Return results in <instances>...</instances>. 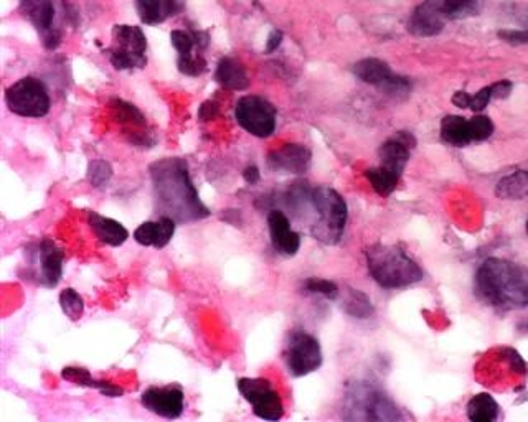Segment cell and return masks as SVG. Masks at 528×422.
<instances>
[{
  "instance_id": "obj_43",
  "label": "cell",
  "mask_w": 528,
  "mask_h": 422,
  "mask_svg": "<svg viewBox=\"0 0 528 422\" xmlns=\"http://www.w3.org/2000/svg\"><path fill=\"white\" fill-rule=\"evenodd\" d=\"M527 233H528V220H527Z\"/></svg>"
},
{
  "instance_id": "obj_26",
  "label": "cell",
  "mask_w": 528,
  "mask_h": 422,
  "mask_svg": "<svg viewBox=\"0 0 528 422\" xmlns=\"http://www.w3.org/2000/svg\"><path fill=\"white\" fill-rule=\"evenodd\" d=\"M468 418L474 422H492L498 418V404L490 394H476L468 403Z\"/></svg>"
},
{
  "instance_id": "obj_31",
  "label": "cell",
  "mask_w": 528,
  "mask_h": 422,
  "mask_svg": "<svg viewBox=\"0 0 528 422\" xmlns=\"http://www.w3.org/2000/svg\"><path fill=\"white\" fill-rule=\"evenodd\" d=\"M60 307L63 314L70 319L71 322H78L85 312V302L75 289H65L60 294Z\"/></svg>"
},
{
  "instance_id": "obj_12",
  "label": "cell",
  "mask_w": 528,
  "mask_h": 422,
  "mask_svg": "<svg viewBox=\"0 0 528 422\" xmlns=\"http://www.w3.org/2000/svg\"><path fill=\"white\" fill-rule=\"evenodd\" d=\"M238 391L251 404L253 413L264 421H280L284 414L281 396L264 378H241Z\"/></svg>"
},
{
  "instance_id": "obj_11",
  "label": "cell",
  "mask_w": 528,
  "mask_h": 422,
  "mask_svg": "<svg viewBox=\"0 0 528 422\" xmlns=\"http://www.w3.org/2000/svg\"><path fill=\"white\" fill-rule=\"evenodd\" d=\"M494 134V122L488 116L472 119L446 116L441 121V139L452 148H466L474 142H484Z\"/></svg>"
},
{
  "instance_id": "obj_27",
  "label": "cell",
  "mask_w": 528,
  "mask_h": 422,
  "mask_svg": "<svg viewBox=\"0 0 528 422\" xmlns=\"http://www.w3.org/2000/svg\"><path fill=\"white\" fill-rule=\"evenodd\" d=\"M486 0H441L446 20H462L479 15Z\"/></svg>"
},
{
  "instance_id": "obj_6",
  "label": "cell",
  "mask_w": 528,
  "mask_h": 422,
  "mask_svg": "<svg viewBox=\"0 0 528 422\" xmlns=\"http://www.w3.org/2000/svg\"><path fill=\"white\" fill-rule=\"evenodd\" d=\"M27 274L23 279L35 281L37 284L47 289L57 287L63 275V261L65 255L61 247L51 239L45 238L39 243L27 246Z\"/></svg>"
},
{
  "instance_id": "obj_25",
  "label": "cell",
  "mask_w": 528,
  "mask_h": 422,
  "mask_svg": "<svg viewBox=\"0 0 528 422\" xmlns=\"http://www.w3.org/2000/svg\"><path fill=\"white\" fill-rule=\"evenodd\" d=\"M497 197L502 200H524L528 197V170H518L512 175L502 178L496 188Z\"/></svg>"
},
{
  "instance_id": "obj_22",
  "label": "cell",
  "mask_w": 528,
  "mask_h": 422,
  "mask_svg": "<svg viewBox=\"0 0 528 422\" xmlns=\"http://www.w3.org/2000/svg\"><path fill=\"white\" fill-rule=\"evenodd\" d=\"M140 22L146 25H159L175 17L185 7V0H134Z\"/></svg>"
},
{
  "instance_id": "obj_4",
  "label": "cell",
  "mask_w": 528,
  "mask_h": 422,
  "mask_svg": "<svg viewBox=\"0 0 528 422\" xmlns=\"http://www.w3.org/2000/svg\"><path fill=\"white\" fill-rule=\"evenodd\" d=\"M310 207L318 220L310 228L312 236L324 245H337L345 231L349 210L339 192L330 187L312 188Z\"/></svg>"
},
{
  "instance_id": "obj_39",
  "label": "cell",
  "mask_w": 528,
  "mask_h": 422,
  "mask_svg": "<svg viewBox=\"0 0 528 422\" xmlns=\"http://www.w3.org/2000/svg\"><path fill=\"white\" fill-rule=\"evenodd\" d=\"M281 43H282V31L281 30H273L266 41V53H273L276 49H280Z\"/></svg>"
},
{
  "instance_id": "obj_32",
  "label": "cell",
  "mask_w": 528,
  "mask_h": 422,
  "mask_svg": "<svg viewBox=\"0 0 528 422\" xmlns=\"http://www.w3.org/2000/svg\"><path fill=\"white\" fill-rule=\"evenodd\" d=\"M86 177L93 187H104L110 184L111 177H112V168L106 160H93L88 166Z\"/></svg>"
},
{
  "instance_id": "obj_5",
  "label": "cell",
  "mask_w": 528,
  "mask_h": 422,
  "mask_svg": "<svg viewBox=\"0 0 528 422\" xmlns=\"http://www.w3.org/2000/svg\"><path fill=\"white\" fill-rule=\"evenodd\" d=\"M5 104L21 118H45L51 109L50 93L41 79L23 76L5 89Z\"/></svg>"
},
{
  "instance_id": "obj_21",
  "label": "cell",
  "mask_w": 528,
  "mask_h": 422,
  "mask_svg": "<svg viewBox=\"0 0 528 422\" xmlns=\"http://www.w3.org/2000/svg\"><path fill=\"white\" fill-rule=\"evenodd\" d=\"M177 221L170 216H160L156 221H146L134 231V239L140 246H152L156 249H162L169 245L175 235Z\"/></svg>"
},
{
  "instance_id": "obj_18",
  "label": "cell",
  "mask_w": 528,
  "mask_h": 422,
  "mask_svg": "<svg viewBox=\"0 0 528 422\" xmlns=\"http://www.w3.org/2000/svg\"><path fill=\"white\" fill-rule=\"evenodd\" d=\"M312 154L309 148L300 144H286L273 150L268 156V167L280 174H306L310 167Z\"/></svg>"
},
{
  "instance_id": "obj_13",
  "label": "cell",
  "mask_w": 528,
  "mask_h": 422,
  "mask_svg": "<svg viewBox=\"0 0 528 422\" xmlns=\"http://www.w3.org/2000/svg\"><path fill=\"white\" fill-rule=\"evenodd\" d=\"M284 362L290 373L296 378L319 370L322 364L319 340L306 332H294L286 345Z\"/></svg>"
},
{
  "instance_id": "obj_2",
  "label": "cell",
  "mask_w": 528,
  "mask_h": 422,
  "mask_svg": "<svg viewBox=\"0 0 528 422\" xmlns=\"http://www.w3.org/2000/svg\"><path fill=\"white\" fill-rule=\"evenodd\" d=\"M479 299L500 309L528 305V267L506 259H488L476 274Z\"/></svg>"
},
{
  "instance_id": "obj_36",
  "label": "cell",
  "mask_w": 528,
  "mask_h": 422,
  "mask_svg": "<svg viewBox=\"0 0 528 422\" xmlns=\"http://www.w3.org/2000/svg\"><path fill=\"white\" fill-rule=\"evenodd\" d=\"M498 37L510 45H528V29L500 30Z\"/></svg>"
},
{
  "instance_id": "obj_15",
  "label": "cell",
  "mask_w": 528,
  "mask_h": 422,
  "mask_svg": "<svg viewBox=\"0 0 528 422\" xmlns=\"http://www.w3.org/2000/svg\"><path fill=\"white\" fill-rule=\"evenodd\" d=\"M349 411H360L359 419L370 421H393L401 419L398 409L393 406L385 394L369 386H357L347 396Z\"/></svg>"
},
{
  "instance_id": "obj_42",
  "label": "cell",
  "mask_w": 528,
  "mask_h": 422,
  "mask_svg": "<svg viewBox=\"0 0 528 422\" xmlns=\"http://www.w3.org/2000/svg\"><path fill=\"white\" fill-rule=\"evenodd\" d=\"M452 103H454L458 108L468 109L469 93H466V91H458V93H454Z\"/></svg>"
},
{
  "instance_id": "obj_23",
  "label": "cell",
  "mask_w": 528,
  "mask_h": 422,
  "mask_svg": "<svg viewBox=\"0 0 528 422\" xmlns=\"http://www.w3.org/2000/svg\"><path fill=\"white\" fill-rule=\"evenodd\" d=\"M88 223H90L91 231L103 245L118 247V246L124 245L130 238V231L121 225L120 221L108 218V216L100 215L96 211H90Z\"/></svg>"
},
{
  "instance_id": "obj_9",
  "label": "cell",
  "mask_w": 528,
  "mask_h": 422,
  "mask_svg": "<svg viewBox=\"0 0 528 422\" xmlns=\"http://www.w3.org/2000/svg\"><path fill=\"white\" fill-rule=\"evenodd\" d=\"M235 119L255 138L266 139L276 130V108L259 96H243L237 103Z\"/></svg>"
},
{
  "instance_id": "obj_10",
  "label": "cell",
  "mask_w": 528,
  "mask_h": 422,
  "mask_svg": "<svg viewBox=\"0 0 528 422\" xmlns=\"http://www.w3.org/2000/svg\"><path fill=\"white\" fill-rule=\"evenodd\" d=\"M352 71L360 81L367 83L370 86H375L391 98H407L411 91L409 79L393 73L389 65L381 59H360L359 63L353 65Z\"/></svg>"
},
{
  "instance_id": "obj_30",
  "label": "cell",
  "mask_w": 528,
  "mask_h": 422,
  "mask_svg": "<svg viewBox=\"0 0 528 422\" xmlns=\"http://www.w3.org/2000/svg\"><path fill=\"white\" fill-rule=\"evenodd\" d=\"M344 310L355 319H369L373 314V305L363 292L350 289L349 294L344 299Z\"/></svg>"
},
{
  "instance_id": "obj_41",
  "label": "cell",
  "mask_w": 528,
  "mask_h": 422,
  "mask_svg": "<svg viewBox=\"0 0 528 422\" xmlns=\"http://www.w3.org/2000/svg\"><path fill=\"white\" fill-rule=\"evenodd\" d=\"M243 178L246 180V184L249 185H255V184H258L259 178V168L256 166H249V167L245 168V172H243Z\"/></svg>"
},
{
  "instance_id": "obj_16",
  "label": "cell",
  "mask_w": 528,
  "mask_h": 422,
  "mask_svg": "<svg viewBox=\"0 0 528 422\" xmlns=\"http://www.w3.org/2000/svg\"><path fill=\"white\" fill-rule=\"evenodd\" d=\"M140 403L149 411L166 419H179L185 411V393L179 384L152 386L140 396Z\"/></svg>"
},
{
  "instance_id": "obj_24",
  "label": "cell",
  "mask_w": 528,
  "mask_h": 422,
  "mask_svg": "<svg viewBox=\"0 0 528 422\" xmlns=\"http://www.w3.org/2000/svg\"><path fill=\"white\" fill-rule=\"evenodd\" d=\"M215 79L219 86L229 91H243L249 86L246 69L238 59L229 58V57L219 59V67L215 71Z\"/></svg>"
},
{
  "instance_id": "obj_40",
  "label": "cell",
  "mask_w": 528,
  "mask_h": 422,
  "mask_svg": "<svg viewBox=\"0 0 528 422\" xmlns=\"http://www.w3.org/2000/svg\"><path fill=\"white\" fill-rule=\"evenodd\" d=\"M217 112H219V108H217L215 103H205V104H201V108H200L199 118L201 119V121H210V119H213L217 116Z\"/></svg>"
},
{
  "instance_id": "obj_29",
  "label": "cell",
  "mask_w": 528,
  "mask_h": 422,
  "mask_svg": "<svg viewBox=\"0 0 528 422\" xmlns=\"http://www.w3.org/2000/svg\"><path fill=\"white\" fill-rule=\"evenodd\" d=\"M111 106H112V111H114L116 121L120 124H122V126H126L128 130H130V129L138 130V129H144L148 126L144 114L134 104H130V103H126L122 99H114L111 103Z\"/></svg>"
},
{
  "instance_id": "obj_17",
  "label": "cell",
  "mask_w": 528,
  "mask_h": 422,
  "mask_svg": "<svg viewBox=\"0 0 528 422\" xmlns=\"http://www.w3.org/2000/svg\"><path fill=\"white\" fill-rule=\"evenodd\" d=\"M444 22L446 17L441 10V0H425L409 17V33L421 39L436 37L444 29Z\"/></svg>"
},
{
  "instance_id": "obj_14",
  "label": "cell",
  "mask_w": 528,
  "mask_h": 422,
  "mask_svg": "<svg viewBox=\"0 0 528 422\" xmlns=\"http://www.w3.org/2000/svg\"><path fill=\"white\" fill-rule=\"evenodd\" d=\"M21 12L39 31L45 49H58L61 30L57 23L55 0H21Z\"/></svg>"
},
{
  "instance_id": "obj_34",
  "label": "cell",
  "mask_w": 528,
  "mask_h": 422,
  "mask_svg": "<svg viewBox=\"0 0 528 422\" xmlns=\"http://www.w3.org/2000/svg\"><path fill=\"white\" fill-rule=\"evenodd\" d=\"M61 376H63V380L76 384V386H81V388H94L96 386V380L91 376L90 372L86 368H80V366L63 368Z\"/></svg>"
},
{
  "instance_id": "obj_8",
  "label": "cell",
  "mask_w": 528,
  "mask_h": 422,
  "mask_svg": "<svg viewBox=\"0 0 528 422\" xmlns=\"http://www.w3.org/2000/svg\"><path fill=\"white\" fill-rule=\"evenodd\" d=\"M170 43L177 49V68L182 75L199 78L207 69L209 63L203 51L209 49L210 35L200 30H174L170 33Z\"/></svg>"
},
{
  "instance_id": "obj_35",
  "label": "cell",
  "mask_w": 528,
  "mask_h": 422,
  "mask_svg": "<svg viewBox=\"0 0 528 422\" xmlns=\"http://www.w3.org/2000/svg\"><path fill=\"white\" fill-rule=\"evenodd\" d=\"M492 98V88L486 86V88L479 89L476 94H469L468 109L474 111V112H480L488 108V103Z\"/></svg>"
},
{
  "instance_id": "obj_38",
  "label": "cell",
  "mask_w": 528,
  "mask_h": 422,
  "mask_svg": "<svg viewBox=\"0 0 528 422\" xmlns=\"http://www.w3.org/2000/svg\"><path fill=\"white\" fill-rule=\"evenodd\" d=\"M490 88H492V98L506 99L512 93V83L508 79H502V81L490 85Z\"/></svg>"
},
{
  "instance_id": "obj_1",
  "label": "cell",
  "mask_w": 528,
  "mask_h": 422,
  "mask_svg": "<svg viewBox=\"0 0 528 422\" xmlns=\"http://www.w3.org/2000/svg\"><path fill=\"white\" fill-rule=\"evenodd\" d=\"M156 205L162 216L177 223H193L210 216L209 208L200 200L199 192L183 158H164L150 166Z\"/></svg>"
},
{
  "instance_id": "obj_3",
  "label": "cell",
  "mask_w": 528,
  "mask_h": 422,
  "mask_svg": "<svg viewBox=\"0 0 528 422\" xmlns=\"http://www.w3.org/2000/svg\"><path fill=\"white\" fill-rule=\"evenodd\" d=\"M369 273L383 289H399L423 279V271L398 246L375 245L367 249Z\"/></svg>"
},
{
  "instance_id": "obj_37",
  "label": "cell",
  "mask_w": 528,
  "mask_h": 422,
  "mask_svg": "<svg viewBox=\"0 0 528 422\" xmlns=\"http://www.w3.org/2000/svg\"><path fill=\"white\" fill-rule=\"evenodd\" d=\"M94 390H98L106 398H121L124 394V390L118 384H112L110 382H100V380H96Z\"/></svg>"
},
{
  "instance_id": "obj_28",
  "label": "cell",
  "mask_w": 528,
  "mask_h": 422,
  "mask_svg": "<svg viewBox=\"0 0 528 422\" xmlns=\"http://www.w3.org/2000/svg\"><path fill=\"white\" fill-rule=\"evenodd\" d=\"M365 177L369 180L373 190L381 197H389L395 192V188L398 185L399 178H401L398 174L391 172L389 168L381 167V166L369 168L365 172Z\"/></svg>"
},
{
  "instance_id": "obj_20",
  "label": "cell",
  "mask_w": 528,
  "mask_h": 422,
  "mask_svg": "<svg viewBox=\"0 0 528 422\" xmlns=\"http://www.w3.org/2000/svg\"><path fill=\"white\" fill-rule=\"evenodd\" d=\"M268 228H270L273 247L282 256H296L300 247V236L291 228L288 216L281 210H271L268 213Z\"/></svg>"
},
{
  "instance_id": "obj_19",
  "label": "cell",
  "mask_w": 528,
  "mask_h": 422,
  "mask_svg": "<svg viewBox=\"0 0 528 422\" xmlns=\"http://www.w3.org/2000/svg\"><path fill=\"white\" fill-rule=\"evenodd\" d=\"M416 146V140L409 134L401 130L395 138L389 139L385 144H381L379 150L380 166L389 168L391 172L398 174L401 177L403 170L408 164L411 148Z\"/></svg>"
},
{
  "instance_id": "obj_33",
  "label": "cell",
  "mask_w": 528,
  "mask_h": 422,
  "mask_svg": "<svg viewBox=\"0 0 528 422\" xmlns=\"http://www.w3.org/2000/svg\"><path fill=\"white\" fill-rule=\"evenodd\" d=\"M304 289L310 294H319L326 299H337L339 297V287L329 279H319V277H309L304 281Z\"/></svg>"
},
{
  "instance_id": "obj_7",
  "label": "cell",
  "mask_w": 528,
  "mask_h": 422,
  "mask_svg": "<svg viewBox=\"0 0 528 422\" xmlns=\"http://www.w3.org/2000/svg\"><path fill=\"white\" fill-rule=\"evenodd\" d=\"M108 53L111 65L120 71L142 69L148 65V39L140 27L116 25Z\"/></svg>"
}]
</instances>
